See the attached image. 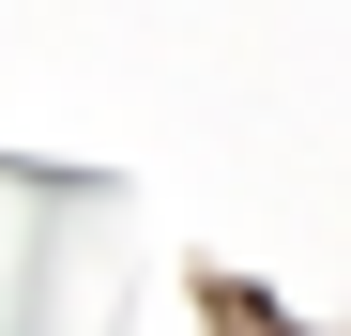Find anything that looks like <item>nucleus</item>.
I'll use <instances>...</instances> for the list:
<instances>
[]
</instances>
